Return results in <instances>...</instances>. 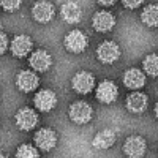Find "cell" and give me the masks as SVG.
I'll return each instance as SVG.
<instances>
[{
  "mask_svg": "<svg viewBox=\"0 0 158 158\" xmlns=\"http://www.w3.org/2000/svg\"><path fill=\"white\" fill-rule=\"evenodd\" d=\"M123 84L131 90H138V89L144 87V84H146V76H144V73L141 70L130 68L123 74Z\"/></svg>",
  "mask_w": 158,
  "mask_h": 158,
  "instance_id": "cell-16",
  "label": "cell"
},
{
  "mask_svg": "<svg viewBox=\"0 0 158 158\" xmlns=\"http://www.w3.org/2000/svg\"><path fill=\"white\" fill-rule=\"evenodd\" d=\"M36 123H38V115H36V112L33 109L22 108L21 111H18V114H16V125L21 130L29 131V130L35 128Z\"/></svg>",
  "mask_w": 158,
  "mask_h": 158,
  "instance_id": "cell-9",
  "label": "cell"
},
{
  "mask_svg": "<svg viewBox=\"0 0 158 158\" xmlns=\"http://www.w3.org/2000/svg\"><path fill=\"white\" fill-rule=\"evenodd\" d=\"M6 48H8V38H6L5 33L0 32V54H3L6 51Z\"/></svg>",
  "mask_w": 158,
  "mask_h": 158,
  "instance_id": "cell-24",
  "label": "cell"
},
{
  "mask_svg": "<svg viewBox=\"0 0 158 158\" xmlns=\"http://www.w3.org/2000/svg\"><path fill=\"white\" fill-rule=\"evenodd\" d=\"M32 46H33V43H32L30 36H27V35H18L15 40H13V43H11V52H13V56H15V57L22 59V57L30 54Z\"/></svg>",
  "mask_w": 158,
  "mask_h": 158,
  "instance_id": "cell-10",
  "label": "cell"
},
{
  "mask_svg": "<svg viewBox=\"0 0 158 158\" xmlns=\"http://www.w3.org/2000/svg\"><path fill=\"white\" fill-rule=\"evenodd\" d=\"M68 115H70V118H71L74 123L84 125V123H87V122L92 120L94 109H92V106H90L89 103H85V101H74L71 106H70Z\"/></svg>",
  "mask_w": 158,
  "mask_h": 158,
  "instance_id": "cell-1",
  "label": "cell"
},
{
  "mask_svg": "<svg viewBox=\"0 0 158 158\" xmlns=\"http://www.w3.org/2000/svg\"><path fill=\"white\" fill-rule=\"evenodd\" d=\"M142 67L147 74L150 76H158V56L156 54H149L142 62Z\"/></svg>",
  "mask_w": 158,
  "mask_h": 158,
  "instance_id": "cell-20",
  "label": "cell"
},
{
  "mask_svg": "<svg viewBox=\"0 0 158 158\" xmlns=\"http://www.w3.org/2000/svg\"><path fill=\"white\" fill-rule=\"evenodd\" d=\"M60 15H62L65 22L76 24L82 18V8L79 6L76 2H67V3H63V6L60 10Z\"/></svg>",
  "mask_w": 158,
  "mask_h": 158,
  "instance_id": "cell-14",
  "label": "cell"
},
{
  "mask_svg": "<svg viewBox=\"0 0 158 158\" xmlns=\"http://www.w3.org/2000/svg\"><path fill=\"white\" fill-rule=\"evenodd\" d=\"M38 84H40V79L33 71L25 70V71H21L16 76V85L22 92H32L38 87Z\"/></svg>",
  "mask_w": 158,
  "mask_h": 158,
  "instance_id": "cell-13",
  "label": "cell"
},
{
  "mask_svg": "<svg viewBox=\"0 0 158 158\" xmlns=\"http://www.w3.org/2000/svg\"><path fill=\"white\" fill-rule=\"evenodd\" d=\"M35 144H36V147L40 150H43V152H49L56 147V144H57V135H56V131L54 130H51V128H41V130H38L36 133H35Z\"/></svg>",
  "mask_w": 158,
  "mask_h": 158,
  "instance_id": "cell-2",
  "label": "cell"
},
{
  "mask_svg": "<svg viewBox=\"0 0 158 158\" xmlns=\"http://www.w3.org/2000/svg\"><path fill=\"white\" fill-rule=\"evenodd\" d=\"M71 85L73 89L77 92V94H89V92H92V89H94L95 85V77L94 74H90L87 71H79L73 76V81H71Z\"/></svg>",
  "mask_w": 158,
  "mask_h": 158,
  "instance_id": "cell-4",
  "label": "cell"
},
{
  "mask_svg": "<svg viewBox=\"0 0 158 158\" xmlns=\"http://www.w3.org/2000/svg\"><path fill=\"white\" fill-rule=\"evenodd\" d=\"M122 2H123V5H125L127 8L135 10V8H138V6H141V5H142L144 0H122Z\"/></svg>",
  "mask_w": 158,
  "mask_h": 158,
  "instance_id": "cell-23",
  "label": "cell"
},
{
  "mask_svg": "<svg viewBox=\"0 0 158 158\" xmlns=\"http://www.w3.org/2000/svg\"><path fill=\"white\" fill-rule=\"evenodd\" d=\"M146 141L141 136H130L123 144V152L130 158H142L146 155Z\"/></svg>",
  "mask_w": 158,
  "mask_h": 158,
  "instance_id": "cell-5",
  "label": "cell"
},
{
  "mask_svg": "<svg viewBox=\"0 0 158 158\" xmlns=\"http://www.w3.org/2000/svg\"><path fill=\"white\" fill-rule=\"evenodd\" d=\"M16 158H40V153L32 144H22L16 150Z\"/></svg>",
  "mask_w": 158,
  "mask_h": 158,
  "instance_id": "cell-21",
  "label": "cell"
},
{
  "mask_svg": "<svg viewBox=\"0 0 158 158\" xmlns=\"http://www.w3.org/2000/svg\"><path fill=\"white\" fill-rule=\"evenodd\" d=\"M22 3V0H0V5L5 11H16Z\"/></svg>",
  "mask_w": 158,
  "mask_h": 158,
  "instance_id": "cell-22",
  "label": "cell"
},
{
  "mask_svg": "<svg viewBox=\"0 0 158 158\" xmlns=\"http://www.w3.org/2000/svg\"><path fill=\"white\" fill-rule=\"evenodd\" d=\"M65 48L70 52L79 54V52L85 51V48H87V36L81 30H71L65 36Z\"/></svg>",
  "mask_w": 158,
  "mask_h": 158,
  "instance_id": "cell-6",
  "label": "cell"
},
{
  "mask_svg": "<svg viewBox=\"0 0 158 158\" xmlns=\"http://www.w3.org/2000/svg\"><path fill=\"white\" fill-rule=\"evenodd\" d=\"M97 2H98L100 5H104V6H111V5L115 3V0H97Z\"/></svg>",
  "mask_w": 158,
  "mask_h": 158,
  "instance_id": "cell-25",
  "label": "cell"
},
{
  "mask_svg": "<svg viewBox=\"0 0 158 158\" xmlns=\"http://www.w3.org/2000/svg\"><path fill=\"white\" fill-rule=\"evenodd\" d=\"M30 65H32V68L36 70V71H48L49 67L52 65V59L51 56L48 54L46 51H35L33 54L30 56Z\"/></svg>",
  "mask_w": 158,
  "mask_h": 158,
  "instance_id": "cell-17",
  "label": "cell"
},
{
  "mask_svg": "<svg viewBox=\"0 0 158 158\" xmlns=\"http://www.w3.org/2000/svg\"><path fill=\"white\" fill-rule=\"evenodd\" d=\"M115 133L112 130H103L100 131V133L94 138V141H92V146H94L95 149L98 150H104V149H109L114 146L115 142Z\"/></svg>",
  "mask_w": 158,
  "mask_h": 158,
  "instance_id": "cell-18",
  "label": "cell"
},
{
  "mask_svg": "<svg viewBox=\"0 0 158 158\" xmlns=\"http://www.w3.org/2000/svg\"><path fill=\"white\" fill-rule=\"evenodd\" d=\"M32 15L38 22H49L54 18V6L48 0H38L32 8Z\"/></svg>",
  "mask_w": 158,
  "mask_h": 158,
  "instance_id": "cell-11",
  "label": "cell"
},
{
  "mask_svg": "<svg viewBox=\"0 0 158 158\" xmlns=\"http://www.w3.org/2000/svg\"><path fill=\"white\" fill-rule=\"evenodd\" d=\"M118 95V89L112 81H103L98 87H97V98L98 101L104 103V104H111L117 100Z\"/></svg>",
  "mask_w": 158,
  "mask_h": 158,
  "instance_id": "cell-8",
  "label": "cell"
},
{
  "mask_svg": "<svg viewBox=\"0 0 158 158\" xmlns=\"http://www.w3.org/2000/svg\"><path fill=\"white\" fill-rule=\"evenodd\" d=\"M141 21L147 27H158V5H149L142 10Z\"/></svg>",
  "mask_w": 158,
  "mask_h": 158,
  "instance_id": "cell-19",
  "label": "cell"
},
{
  "mask_svg": "<svg viewBox=\"0 0 158 158\" xmlns=\"http://www.w3.org/2000/svg\"><path fill=\"white\" fill-rule=\"evenodd\" d=\"M127 108L130 112L141 114L147 109V97L142 92H133L127 98Z\"/></svg>",
  "mask_w": 158,
  "mask_h": 158,
  "instance_id": "cell-15",
  "label": "cell"
},
{
  "mask_svg": "<svg viewBox=\"0 0 158 158\" xmlns=\"http://www.w3.org/2000/svg\"><path fill=\"white\" fill-rule=\"evenodd\" d=\"M155 115H156V117H158V103H156V104H155Z\"/></svg>",
  "mask_w": 158,
  "mask_h": 158,
  "instance_id": "cell-26",
  "label": "cell"
},
{
  "mask_svg": "<svg viewBox=\"0 0 158 158\" xmlns=\"http://www.w3.org/2000/svg\"><path fill=\"white\" fill-rule=\"evenodd\" d=\"M97 57L101 63L111 65V63L118 60V57H120V49H118V46L112 41H104L97 49Z\"/></svg>",
  "mask_w": 158,
  "mask_h": 158,
  "instance_id": "cell-3",
  "label": "cell"
},
{
  "mask_svg": "<svg viewBox=\"0 0 158 158\" xmlns=\"http://www.w3.org/2000/svg\"><path fill=\"white\" fill-rule=\"evenodd\" d=\"M0 158H6V156H5L3 153H0Z\"/></svg>",
  "mask_w": 158,
  "mask_h": 158,
  "instance_id": "cell-27",
  "label": "cell"
},
{
  "mask_svg": "<svg viewBox=\"0 0 158 158\" xmlns=\"http://www.w3.org/2000/svg\"><path fill=\"white\" fill-rule=\"evenodd\" d=\"M33 103H35V106L36 109H40L41 112H49L56 108V104H57V97L56 94L52 90H40L38 94L35 95L33 98Z\"/></svg>",
  "mask_w": 158,
  "mask_h": 158,
  "instance_id": "cell-7",
  "label": "cell"
},
{
  "mask_svg": "<svg viewBox=\"0 0 158 158\" xmlns=\"http://www.w3.org/2000/svg\"><path fill=\"white\" fill-rule=\"evenodd\" d=\"M92 25L97 32H111L115 25V19L109 11H98L92 19Z\"/></svg>",
  "mask_w": 158,
  "mask_h": 158,
  "instance_id": "cell-12",
  "label": "cell"
}]
</instances>
